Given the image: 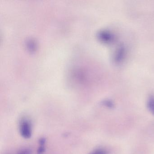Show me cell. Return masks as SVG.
<instances>
[{"instance_id": "obj_1", "label": "cell", "mask_w": 154, "mask_h": 154, "mask_svg": "<svg viewBox=\"0 0 154 154\" xmlns=\"http://www.w3.org/2000/svg\"><path fill=\"white\" fill-rule=\"evenodd\" d=\"M20 131L21 136L25 138H29L32 134L31 124L26 119L22 120L20 126Z\"/></svg>"}, {"instance_id": "obj_2", "label": "cell", "mask_w": 154, "mask_h": 154, "mask_svg": "<svg viewBox=\"0 0 154 154\" xmlns=\"http://www.w3.org/2000/svg\"><path fill=\"white\" fill-rule=\"evenodd\" d=\"M99 39L104 43H111L114 40V36L109 30H102L99 32L98 35Z\"/></svg>"}, {"instance_id": "obj_3", "label": "cell", "mask_w": 154, "mask_h": 154, "mask_svg": "<svg viewBox=\"0 0 154 154\" xmlns=\"http://www.w3.org/2000/svg\"><path fill=\"white\" fill-rule=\"evenodd\" d=\"M126 54V51L124 47L122 45H120L116 49L115 53H114V61L117 63H120L123 61Z\"/></svg>"}, {"instance_id": "obj_4", "label": "cell", "mask_w": 154, "mask_h": 154, "mask_svg": "<svg viewBox=\"0 0 154 154\" xmlns=\"http://www.w3.org/2000/svg\"><path fill=\"white\" fill-rule=\"evenodd\" d=\"M147 107L149 111L154 115V95H150L147 100Z\"/></svg>"}, {"instance_id": "obj_5", "label": "cell", "mask_w": 154, "mask_h": 154, "mask_svg": "<svg viewBox=\"0 0 154 154\" xmlns=\"http://www.w3.org/2000/svg\"><path fill=\"white\" fill-rule=\"evenodd\" d=\"M45 139L42 138L39 140V143L40 144V146L38 149V154H42L44 153L45 150Z\"/></svg>"}, {"instance_id": "obj_6", "label": "cell", "mask_w": 154, "mask_h": 154, "mask_svg": "<svg viewBox=\"0 0 154 154\" xmlns=\"http://www.w3.org/2000/svg\"><path fill=\"white\" fill-rule=\"evenodd\" d=\"M89 154H107V153L104 149H98L94 150Z\"/></svg>"}, {"instance_id": "obj_7", "label": "cell", "mask_w": 154, "mask_h": 154, "mask_svg": "<svg viewBox=\"0 0 154 154\" xmlns=\"http://www.w3.org/2000/svg\"><path fill=\"white\" fill-rule=\"evenodd\" d=\"M103 104L105 106H107V107H109V108H112V107H113V103L110 101H105L103 102Z\"/></svg>"}, {"instance_id": "obj_8", "label": "cell", "mask_w": 154, "mask_h": 154, "mask_svg": "<svg viewBox=\"0 0 154 154\" xmlns=\"http://www.w3.org/2000/svg\"><path fill=\"white\" fill-rule=\"evenodd\" d=\"M18 154H31V152L29 149H24L20 150Z\"/></svg>"}]
</instances>
